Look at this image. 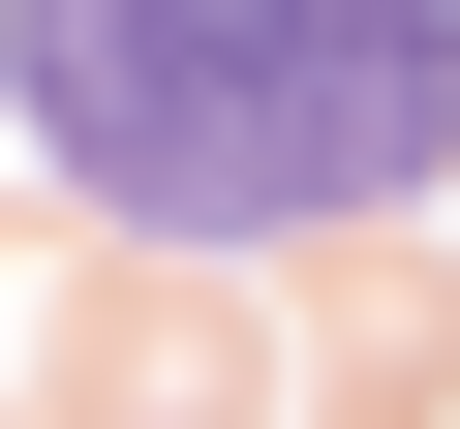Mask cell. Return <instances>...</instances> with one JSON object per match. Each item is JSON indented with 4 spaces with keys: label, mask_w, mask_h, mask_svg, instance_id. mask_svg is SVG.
Masks as SVG:
<instances>
[{
    "label": "cell",
    "mask_w": 460,
    "mask_h": 429,
    "mask_svg": "<svg viewBox=\"0 0 460 429\" xmlns=\"http://www.w3.org/2000/svg\"><path fill=\"white\" fill-rule=\"evenodd\" d=\"M62 184L154 246H277V214H399L460 153V0H0Z\"/></svg>",
    "instance_id": "cell-1"
}]
</instances>
